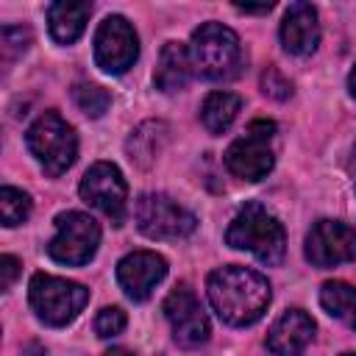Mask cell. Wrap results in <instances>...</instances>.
<instances>
[{
  "mask_svg": "<svg viewBox=\"0 0 356 356\" xmlns=\"http://www.w3.org/2000/svg\"><path fill=\"white\" fill-rule=\"evenodd\" d=\"M206 292L217 317L234 328L253 325L267 312V303H270L267 278L239 264L214 270L206 281Z\"/></svg>",
  "mask_w": 356,
  "mask_h": 356,
  "instance_id": "cell-1",
  "label": "cell"
},
{
  "mask_svg": "<svg viewBox=\"0 0 356 356\" xmlns=\"http://www.w3.org/2000/svg\"><path fill=\"white\" fill-rule=\"evenodd\" d=\"M225 242L236 250L253 253L264 264H278L286 253L284 225L261 203H245L236 211L225 231Z\"/></svg>",
  "mask_w": 356,
  "mask_h": 356,
  "instance_id": "cell-2",
  "label": "cell"
},
{
  "mask_svg": "<svg viewBox=\"0 0 356 356\" xmlns=\"http://www.w3.org/2000/svg\"><path fill=\"white\" fill-rule=\"evenodd\" d=\"M192 70L209 81H231L242 70V44L239 36L222 22H203L189 42Z\"/></svg>",
  "mask_w": 356,
  "mask_h": 356,
  "instance_id": "cell-3",
  "label": "cell"
},
{
  "mask_svg": "<svg viewBox=\"0 0 356 356\" xmlns=\"http://www.w3.org/2000/svg\"><path fill=\"white\" fill-rule=\"evenodd\" d=\"M25 142H28V150L33 153V159L42 164V170L53 178L67 172L78 156V136H75L72 125L58 111L39 114L33 120V125L28 128Z\"/></svg>",
  "mask_w": 356,
  "mask_h": 356,
  "instance_id": "cell-4",
  "label": "cell"
},
{
  "mask_svg": "<svg viewBox=\"0 0 356 356\" xmlns=\"http://www.w3.org/2000/svg\"><path fill=\"white\" fill-rule=\"evenodd\" d=\"M28 300L44 325L61 328V325L72 323L78 317V312L86 306L89 289L83 284H75V281H67L58 275L36 273L28 286Z\"/></svg>",
  "mask_w": 356,
  "mask_h": 356,
  "instance_id": "cell-5",
  "label": "cell"
},
{
  "mask_svg": "<svg viewBox=\"0 0 356 356\" xmlns=\"http://www.w3.org/2000/svg\"><path fill=\"white\" fill-rule=\"evenodd\" d=\"M273 136H275V122L270 120H253L248 131L234 139L225 150V167L242 178V181H261L273 170Z\"/></svg>",
  "mask_w": 356,
  "mask_h": 356,
  "instance_id": "cell-6",
  "label": "cell"
},
{
  "mask_svg": "<svg viewBox=\"0 0 356 356\" xmlns=\"http://www.w3.org/2000/svg\"><path fill=\"white\" fill-rule=\"evenodd\" d=\"M100 245V225L83 211H64L56 217V236L47 245L53 261L67 267L86 264Z\"/></svg>",
  "mask_w": 356,
  "mask_h": 356,
  "instance_id": "cell-7",
  "label": "cell"
},
{
  "mask_svg": "<svg viewBox=\"0 0 356 356\" xmlns=\"http://www.w3.org/2000/svg\"><path fill=\"white\" fill-rule=\"evenodd\" d=\"M134 217H136L139 231L150 239H184L197 225L192 211H186L184 206H178L172 197H167L161 192L142 195L136 200Z\"/></svg>",
  "mask_w": 356,
  "mask_h": 356,
  "instance_id": "cell-8",
  "label": "cell"
},
{
  "mask_svg": "<svg viewBox=\"0 0 356 356\" xmlns=\"http://www.w3.org/2000/svg\"><path fill=\"white\" fill-rule=\"evenodd\" d=\"M81 197L100 209L114 225L125 222L128 214V184L117 164L111 161H95L83 178H81Z\"/></svg>",
  "mask_w": 356,
  "mask_h": 356,
  "instance_id": "cell-9",
  "label": "cell"
},
{
  "mask_svg": "<svg viewBox=\"0 0 356 356\" xmlns=\"http://www.w3.org/2000/svg\"><path fill=\"white\" fill-rule=\"evenodd\" d=\"M136 56H139V39H136L134 25L120 14L106 17L95 33L97 67L108 75H122L134 67Z\"/></svg>",
  "mask_w": 356,
  "mask_h": 356,
  "instance_id": "cell-10",
  "label": "cell"
},
{
  "mask_svg": "<svg viewBox=\"0 0 356 356\" xmlns=\"http://www.w3.org/2000/svg\"><path fill=\"white\" fill-rule=\"evenodd\" d=\"M306 259L314 267H337L356 261V228L337 220L314 222L306 234Z\"/></svg>",
  "mask_w": 356,
  "mask_h": 356,
  "instance_id": "cell-11",
  "label": "cell"
},
{
  "mask_svg": "<svg viewBox=\"0 0 356 356\" xmlns=\"http://www.w3.org/2000/svg\"><path fill=\"white\" fill-rule=\"evenodd\" d=\"M164 317L172 328V337L178 345L184 348H197L200 342L209 339V317L200 306V300L195 298V292L181 284L175 286L167 300H164Z\"/></svg>",
  "mask_w": 356,
  "mask_h": 356,
  "instance_id": "cell-12",
  "label": "cell"
},
{
  "mask_svg": "<svg viewBox=\"0 0 356 356\" xmlns=\"http://www.w3.org/2000/svg\"><path fill=\"white\" fill-rule=\"evenodd\" d=\"M164 275L167 261L153 250H134L117 264V281L131 300H147L150 292L164 281Z\"/></svg>",
  "mask_w": 356,
  "mask_h": 356,
  "instance_id": "cell-13",
  "label": "cell"
},
{
  "mask_svg": "<svg viewBox=\"0 0 356 356\" xmlns=\"http://www.w3.org/2000/svg\"><path fill=\"white\" fill-rule=\"evenodd\" d=\"M320 42V22L312 3H292L281 22V44L292 56H312Z\"/></svg>",
  "mask_w": 356,
  "mask_h": 356,
  "instance_id": "cell-14",
  "label": "cell"
},
{
  "mask_svg": "<svg viewBox=\"0 0 356 356\" xmlns=\"http://www.w3.org/2000/svg\"><path fill=\"white\" fill-rule=\"evenodd\" d=\"M314 337V320L303 309H286L267 331V350L273 356H298Z\"/></svg>",
  "mask_w": 356,
  "mask_h": 356,
  "instance_id": "cell-15",
  "label": "cell"
},
{
  "mask_svg": "<svg viewBox=\"0 0 356 356\" xmlns=\"http://www.w3.org/2000/svg\"><path fill=\"white\" fill-rule=\"evenodd\" d=\"M92 14V3L81 0H58V3H50L47 6V25H50V36L58 42V44H72L83 28H86V19Z\"/></svg>",
  "mask_w": 356,
  "mask_h": 356,
  "instance_id": "cell-16",
  "label": "cell"
},
{
  "mask_svg": "<svg viewBox=\"0 0 356 356\" xmlns=\"http://www.w3.org/2000/svg\"><path fill=\"white\" fill-rule=\"evenodd\" d=\"M192 78V58H189V47L181 42H167L159 53V64L153 72V83L161 92H178L189 83Z\"/></svg>",
  "mask_w": 356,
  "mask_h": 356,
  "instance_id": "cell-17",
  "label": "cell"
},
{
  "mask_svg": "<svg viewBox=\"0 0 356 356\" xmlns=\"http://www.w3.org/2000/svg\"><path fill=\"white\" fill-rule=\"evenodd\" d=\"M242 108V100L239 95L234 92H211L206 100H203V108H200V120L206 125L209 134H222L231 128V122L236 120Z\"/></svg>",
  "mask_w": 356,
  "mask_h": 356,
  "instance_id": "cell-18",
  "label": "cell"
},
{
  "mask_svg": "<svg viewBox=\"0 0 356 356\" xmlns=\"http://www.w3.org/2000/svg\"><path fill=\"white\" fill-rule=\"evenodd\" d=\"M320 303L331 317L342 320L348 328L356 331V286L345 281H328L320 289Z\"/></svg>",
  "mask_w": 356,
  "mask_h": 356,
  "instance_id": "cell-19",
  "label": "cell"
},
{
  "mask_svg": "<svg viewBox=\"0 0 356 356\" xmlns=\"http://www.w3.org/2000/svg\"><path fill=\"white\" fill-rule=\"evenodd\" d=\"M31 214V197L22 189L14 186H3L0 189V220L6 228H14L19 222H25Z\"/></svg>",
  "mask_w": 356,
  "mask_h": 356,
  "instance_id": "cell-20",
  "label": "cell"
},
{
  "mask_svg": "<svg viewBox=\"0 0 356 356\" xmlns=\"http://www.w3.org/2000/svg\"><path fill=\"white\" fill-rule=\"evenodd\" d=\"M72 97H75L78 108L83 114H89V117H103L108 111V106H111V95L97 83H75L72 86Z\"/></svg>",
  "mask_w": 356,
  "mask_h": 356,
  "instance_id": "cell-21",
  "label": "cell"
},
{
  "mask_svg": "<svg viewBox=\"0 0 356 356\" xmlns=\"http://www.w3.org/2000/svg\"><path fill=\"white\" fill-rule=\"evenodd\" d=\"M122 328H125V312L120 306H106V309L97 312V317H95V334L100 339H111V337L122 334Z\"/></svg>",
  "mask_w": 356,
  "mask_h": 356,
  "instance_id": "cell-22",
  "label": "cell"
},
{
  "mask_svg": "<svg viewBox=\"0 0 356 356\" xmlns=\"http://www.w3.org/2000/svg\"><path fill=\"white\" fill-rule=\"evenodd\" d=\"M0 42H3V56H6V61H11L17 53H22V50L31 44V31H28V28H11V25H6V28L0 31Z\"/></svg>",
  "mask_w": 356,
  "mask_h": 356,
  "instance_id": "cell-23",
  "label": "cell"
},
{
  "mask_svg": "<svg viewBox=\"0 0 356 356\" xmlns=\"http://www.w3.org/2000/svg\"><path fill=\"white\" fill-rule=\"evenodd\" d=\"M261 92L275 97V100H286L292 95V83L275 70V67H267V72L261 75Z\"/></svg>",
  "mask_w": 356,
  "mask_h": 356,
  "instance_id": "cell-24",
  "label": "cell"
},
{
  "mask_svg": "<svg viewBox=\"0 0 356 356\" xmlns=\"http://www.w3.org/2000/svg\"><path fill=\"white\" fill-rule=\"evenodd\" d=\"M19 275V259H14V256H0V289L6 292V289H11V284H14V278Z\"/></svg>",
  "mask_w": 356,
  "mask_h": 356,
  "instance_id": "cell-25",
  "label": "cell"
},
{
  "mask_svg": "<svg viewBox=\"0 0 356 356\" xmlns=\"http://www.w3.org/2000/svg\"><path fill=\"white\" fill-rule=\"evenodd\" d=\"M273 8V3L267 6H236V11H245V14H267Z\"/></svg>",
  "mask_w": 356,
  "mask_h": 356,
  "instance_id": "cell-26",
  "label": "cell"
},
{
  "mask_svg": "<svg viewBox=\"0 0 356 356\" xmlns=\"http://www.w3.org/2000/svg\"><path fill=\"white\" fill-rule=\"evenodd\" d=\"M103 356H134V353L125 350V348H114V350H108V353H103Z\"/></svg>",
  "mask_w": 356,
  "mask_h": 356,
  "instance_id": "cell-27",
  "label": "cell"
},
{
  "mask_svg": "<svg viewBox=\"0 0 356 356\" xmlns=\"http://www.w3.org/2000/svg\"><path fill=\"white\" fill-rule=\"evenodd\" d=\"M348 86H350V95L356 97V67L350 70V78H348Z\"/></svg>",
  "mask_w": 356,
  "mask_h": 356,
  "instance_id": "cell-28",
  "label": "cell"
},
{
  "mask_svg": "<svg viewBox=\"0 0 356 356\" xmlns=\"http://www.w3.org/2000/svg\"><path fill=\"white\" fill-rule=\"evenodd\" d=\"M342 356H356V353H342Z\"/></svg>",
  "mask_w": 356,
  "mask_h": 356,
  "instance_id": "cell-29",
  "label": "cell"
}]
</instances>
